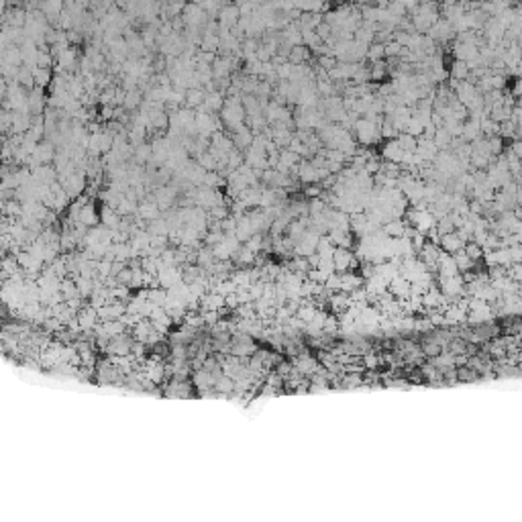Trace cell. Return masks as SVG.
<instances>
[{
  "mask_svg": "<svg viewBox=\"0 0 522 522\" xmlns=\"http://www.w3.org/2000/svg\"><path fill=\"white\" fill-rule=\"evenodd\" d=\"M78 222L86 224L88 229L98 226V208H96V204H94V202H90V204H86V206L82 208V212H80V220H78Z\"/></svg>",
  "mask_w": 522,
  "mask_h": 522,
  "instance_id": "7c38bea8",
  "label": "cell"
},
{
  "mask_svg": "<svg viewBox=\"0 0 522 522\" xmlns=\"http://www.w3.org/2000/svg\"><path fill=\"white\" fill-rule=\"evenodd\" d=\"M220 224H222V233H224V235H235V233H237V226H239V218L231 214V216L224 218Z\"/></svg>",
  "mask_w": 522,
  "mask_h": 522,
  "instance_id": "e575fe53",
  "label": "cell"
},
{
  "mask_svg": "<svg viewBox=\"0 0 522 522\" xmlns=\"http://www.w3.org/2000/svg\"><path fill=\"white\" fill-rule=\"evenodd\" d=\"M241 18V8L239 4H224L220 14H218V25L220 27H226V29H235L237 22Z\"/></svg>",
  "mask_w": 522,
  "mask_h": 522,
  "instance_id": "277c9868",
  "label": "cell"
},
{
  "mask_svg": "<svg viewBox=\"0 0 522 522\" xmlns=\"http://www.w3.org/2000/svg\"><path fill=\"white\" fill-rule=\"evenodd\" d=\"M449 76H451L453 82H465V80H469L471 70L465 61H453V65L449 70Z\"/></svg>",
  "mask_w": 522,
  "mask_h": 522,
  "instance_id": "9a60e30c",
  "label": "cell"
},
{
  "mask_svg": "<svg viewBox=\"0 0 522 522\" xmlns=\"http://www.w3.org/2000/svg\"><path fill=\"white\" fill-rule=\"evenodd\" d=\"M304 196H308V200H316V198H323L325 196V188L321 184H310L304 188Z\"/></svg>",
  "mask_w": 522,
  "mask_h": 522,
  "instance_id": "d6a6232c",
  "label": "cell"
},
{
  "mask_svg": "<svg viewBox=\"0 0 522 522\" xmlns=\"http://www.w3.org/2000/svg\"><path fill=\"white\" fill-rule=\"evenodd\" d=\"M402 49H404V47H402L400 43L390 41V43H385V57H400Z\"/></svg>",
  "mask_w": 522,
  "mask_h": 522,
  "instance_id": "74e56055",
  "label": "cell"
},
{
  "mask_svg": "<svg viewBox=\"0 0 522 522\" xmlns=\"http://www.w3.org/2000/svg\"><path fill=\"white\" fill-rule=\"evenodd\" d=\"M314 31H316V35H319V39H321L323 43H325V41H329V39L333 37V27H331L329 22H321Z\"/></svg>",
  "mask_w": 522,
  "mask_h": 522,
  "instance_id": "8d00e7d4",
  "label": "cell"
},
{
  "mask_svg": "<svg viewBox=\"0 0 522 522\" xmlns=\"http://www.w3.org/2000/svg\"><path fill=\"white\" fill-rule=\"evenodd\" d=\"M229 216H231V208H229V206H214V208L208 210V220H218V222H222V220L229 218Z\"/></svg>",
  "mask_w": 522,
  "mask_h": 522,
  "instance_id": "f546056e",
  "label": "cell"
},
{
  "mask_svg": "<svg viewBox=\"0 0 522 522\" xmlns=\"http://www.w3.org/2000/svg\"><path fill=\"white\" fill-rule=\"evenodd\" d=\"M33 74H35V86L45 88V86L53 84V74H51V70H41V67H37Z\"/></svg>",
  "mask_w": 522,
  "mask_h": 522,
  "instance_id": "cb8c5ba5",
  "label": "cell"
},
{
  "mask_svg": "<svg viewBox=\"0 0 522 522\" xmlns=\"http://www.w3.org/2000/svg\"><path fill=\"white\" fill-rule=\"evenodd\" d=\"M463 251H465V255H467V257H469V259H471V261H473V263H475V261H482V259H484V255H486V251H484V247H480V245H475V243H473V241H471V243H467V245H465V249H463Z\"/></svg>",
  "mask_w": 522,
  "mask_h": 522,
  "instance_id": "f1b7e54d",
  "label": "cell"
},
{
  "mask_svg": "<svg viewBox=\"0 0 522 522\" xmlns=\"http://www.w3.org/2000/svg\"><path fill=\"white\" fill-rule=\"evenodd\" d=\"M212 253H214V259H216V261H231V259H233V255H231V251L224 247V243L214 245V247H212Z\"/></svg>",
  "mask_w": 522,
  "mask_h": 522,
  "instance_id": "1f68e13d",
  "label": "cell"
},
{
  "mask_svg": "<svg viewBox=\"0 0 522 522\" xmlns=\"http://www.w3.org/2000/svg\"><path fill=\"white\" fill-rule=\"evenodd\" d=\"M355 141L361 143V145H373L381 139V131H379V125L367 121V119H359L355 123Z\"/></svg>",
  "mask_w": 522,
  "mask_h": 522,
  "instance_id": "6da1fadb",
  "label": "cell"
},
{
  "mask_svg": "<svg viewBox=\"0 0 522 522\" xmlns=\"http://www.w3.org/2000/svg\"><path fill=\"white\" fill-rule=\"evenodd\" d=\"M465 249V243L457 237V233H451V235H443L441 237V251L449 253V255H457Z\"/></svg>",
  "mask_w": 522,
  "mask_h": 522,
  "instance_id": "ba28073f",
  "label": "cell"
},
{
  "mask_svg": "<svg viewBox=\"0 0 522 522\" xmlns=\"http://www.w3.org/2000/svg\"><path fill=\"white\" fill-rule=\"evenodd\" d=\"M206 102V90L204 88H198V90H188L186 92V108H200L202 104Z\"/></svg>",
  "mask_w": 522,
  "mask_h": 522,
  "instance_id": "2e32d148",
  "label": "cell"
},
{
  "mask_svg": "<svg viewBox=\"0 0 522 522\" xmlns=\"http://www.w3.org/2000/svg\"><path fill=\"white\" fill-rule=\"evenodd\" d=\"M406 222L402 218H396V220H390L388 224H383V233L388 239H402L406 235Z\"/></svg>",
  "mask_w": 522,
  "mask_h": 522,
  "instance_id": "5bb4252c",
  "label": "cell"
},
{
  "mask_svg": "<svg viewBox=\"0 0 522 522\" xmlns=\"http://www.w3.org/2000/svg\"><path fill=\"white\" fill-rule=\"evenodd\" d=\"M196 164L202 168V170H206V172H216L218 170V162L206 151V153H200L198 157H196Z\"/></svg>",
  "mask_w": 522,
  "mask_h": 522,
  "instance_id": "603a6c76",
  "label": "cell"
},
{
  "mask_svg": "<svg viewBox=\"0 0 522 522\" xmlns=\"http://www.w3.org/2000/svg\"><path fill=\"white\" fill-rule=\"evenodd\" d=\"M263 237H265V235H253V237L245 243V247H247L249 251H253L255 255H259V253H261V247H263Z\"/></svg>",
  "mask_w": 522,
  "mask_h": 522,
  "instance_id": "836d02e7",
  "label": "cell"
},
{
  "mask_svg": "<svg viewBox=\"0 0 522 522\" xmlns=\"http://www.w3.org/2000/svg\"><path fill=\"white\" fill-rule=\"evenodd\" d=\"M325 286H327V290H341V292H343V280H341V276H337V274H333V276L325 282Z\"/></svg>",
  "mask_w": 522,
  "mask_h": 522,
  "instance_id": "f35d334b",
  "label": "cell"
},
{
  "mask_svg": "<svg viewBox=\"0 0 522 522\" xmlns=\"http://www.w3.org/2000/svg\"><path fill=\"white\" fill-rule=\"evenodd\" d=\"M153 198H155V204L160 206V210L168 212V210H172V206L177 202V190H175L174 186H160L153 192Z\"/></svg>",
  "mask_w": 522,
  "mask_h": 522,
  "instance_id": "7a4b0ae2",
  "label": "cell"
},
{
  "mask_svg": "<svg viewBox=\"0 0 522 522\" xmlns=\"http://www.w3.org/2000/svg\"><path fill=\"white\" fill-rule=\"evenodd\" d=\"M310 57V53H308V49L304 47V45H298V47H294L292 51H290V55H288V61L292 63V65H304V61Z\"/></svg>",
  "mask_w": 522,
  "mask_h": 522,
  "instance_id": "d6986e66",
  "label": "cell"
},
{
  "mask_svg": "<svg viewBox=\"0 0 522 522\" xmlns=\"http://www.w3.org/2000/svg\"><path fill=\"white\" fill-rule=\"evenodd\" d=\"M233 261L237 263V267L239 269H251L253 265H255V261H257V255L253 253V251H249L245 245L239 249V253L233 257Z\"/></svg>",
  "mask_w": 522,
  "mask_h": 522,
  "instance_id": "8fae6325",
  "label": "cell"
},
{
  "mask_svg": "<svg viewBox=\"0 0 522 522\" xmlns=\"http://www.w3.org/2000/svg\"><path fill=\"white\" fill-rule=\"evenodd\" d=\"M151 157H153V147H151V143H143V145L135 147V155H133V160H135L139 166L149 164V162H151Z\"/></svg>",
  "mask_w": 522,
  "mask_h": 522,
  "instance_id": "e0dca14e",
  "label": "cell"
},
{
  "mask_svg": "<svg viewBox=\"0 0 522 522\" xmlns=\"http://www.w3.org/2000/svg\"><path fill=\"white\" fill-rule=\"evenodd\" d=\"M514 155L522 157V143H514Z\"/></svg>",
  "mask_w": 522,
  "mask_h": 522,
  "instance_id": "ee69618b",
  "label": "cell"
},
{
  "mask_svg": "<svg viewBox=\"0 0 522 522\" xmlns=\"http://www.w3.org/2000/svg\"><path fill=\"white\" fill-rule=\"evenodd\" d=\"M447 78H451V76H449V72H447L445 67H435V70L430 72V80H433V82H441V84H443Z\"/></svg>",
  "mask_w": 522,
  "mask_h": 522,
  "instance_id": "ab89813d",
  "label": "cell"
},
{
  "mask_svg": "<svg viewBox=\"0 0 522 522\" xmlns=\"http://www.w3.org/2000/svg\"><path fill=\"white\" fill-rule=\"evenodd\" d=\"M512 278H514L516 282H522V263H518V265L512 269Z\"/></svg>",
  "mask_w": 522,
  "mask_h": 522,
  "instance_id": "b9f144b4",
  "label": "cell"
},
{
  "mask_svg": "<svg viewBox=\"0 0 522 522\" xmlns=\"http://www.w3.org/2000/svg\"><path fill=\"white\" fill-rule=\"evenodd\" d=\"M343 290L349 292V290H353L355 292V288H359L361 284H363V278L359 276V274H353V271H349V274H343Z\"/></svg>",
  "mask_w": 522,
  "mask_h": 522,
  "instance_id": "d4e9b609",
  "label": "cell"
},
{
  "mask_svg": "<svg viewBox=\"0 0 522 522\" xmlns=\"http://www.w3.org/2000/svg\"><path fill=\"white\" fill-rule=\"evenodd\" d=\"M367 57L371 59V63L383 61V59H385V45H383V43H373V45H369Z\"/></svg>",
  "mask_w": 522,
  "mask_h": 522,
  "instance_id": "484cf974",
  "label": "cell"
},
{
  "mask_svg": "<svg viewBox=\"0 0 522 522\" xmlns=\"http://www.w3.org/2000/svg\"><path fill=\"white\" fill-rule=\"evenodd\" d=\"M137 216L143 218V220H147V222H151V220L162 218V210H160V206H157L153 200H143V202H139Z\"/></svg>",
  "mask_w": 522,
  "mask_h": 522,
  "instance_id": "9c48e42d",
  "label": "cell"
},
{
  "mask_svg": "<svg viewBox=\"0 0 522 522\" xmlns=\"http://www.w3.org/2000/svg\"><path fill=\"white\" fill-rule=\"evenodd\" d=\"M300 316H302V319H312V316H314V310H312V308H302V310H300Z\"/></svg>",
  "mask_w": 522,
  "mask_h": 522,
  "instance_id": "7bdbcfd3",
  "label": "cell"
},
{
  "mask_svg": "<svg viewBox=\"0 0 522 522\" xmlns=\"http://www.w3.org/2000/svg\"><path fill=\"white\" fill-rule=\"evenodd\" d=\"M121 216H119V212L115 210V208H110V206H106V204H102V212H100V224H104L106 229H112V231H117L119 229V224H121Z\"/></svg>",
  "mask_w": 522,
  "mask_h": 522,
  "instance_id": "30bf717a",
  "label": "cell"
},
{
  "mask_svg": "<svg viewBox=\"0 0 522 522\" xmlns=\"http://www.w3.org/2000/svg\"><path fill=\"white\" fill-rule=\"evenodd\" d=\"M337 65H339V61H337V57H335V55L319 57V67H321V70H325V72H331V70H335Z\"/></svg>",
  "mask_w": 522,
  "mask_h": 522,
  "instance_id": "d590c367",
  "label": "cell"
},
{
  "mask_svg": "<svg viewBox=\"0 0 522 522\" xmlns=\"http://www.w3.org/2000/svg\"><path fill=\"white\" fill-rule=\"evenodd\" d=\"M2 216H10V218H20L22 216V204L18 200H10V202H2Z\"/></svg>",
  "mask_w": 522,
  "mask_h": 522,
  "instance_id": "ffe728a7",
  "label": "cell"
},
{
  "mask_svg": "<svg viewBox=\"0 0 522 522\" xmlns=\"http://www.w3.org/2000/svg\"><path fill=\"white\" fill-rule=\"evenodd\" d=\"M433 141H435V145H437L439 149H443V151H445V149L453 143V137H451V133H449L445 127H441V129H437V133H435V139H433Z\"/></svg>",
  "mask_w": 522,
  "mask_h": 522,
  "instance_id": "7402d4cb",
  "label": "cell"
},
{
  "mask_svg": "<svg viewBox=\"0 0 522 522\" xmlns=\"http://www.w3.org/2000/svg\"><path fill=\"white\" fill-rule=\"evenodd\" d=\"M298 179L304 181L306 186L310 184H319V175H316V168L310 162H300L298 166Z\"/></svg>",
  "mask_w": 522,
  "mask_h": 522,
  "instance_id": "4fadbf2b",
  "label": "cell"
},
{
  "mask_svg": "<svg viewBox=\"0 0 522 522\" xmlns=\"http://www.w3.org/2000/svg\"><path fill=\"white\" fill-rule=\"evenodd\" d=\"M147 233H149L151 237H155V235H164V237H170V226H168V220L162 216V218H157V220H151V222H147Z\"/></svg>",
  "mask_w": 522,
  "mask_h": 522,
  "instance_id": "ac0fdd59",
  "label": "cell"
},
{
  "mask_svg": "<svg viewBox=\"0 0 522 522\" xmlns=\"http://www.w3.org/2000/svg\"><path fill=\"white\" fill-rule=\"evenodd\" d=\"M390 74L385 61H377V63H371V82H381L385 80Z\"/></svg>",
  "mask_w": 522,
  "mask_h": 522,
  "instance_id": "4316f807",
  "label": "cell"
},
{
  "mask_svg": "<svg viewBox=\"0 0 522 522\" xmlns=\"http://www.w3.org/2000/svg\"><path fill=\"white\" fill-rule=\"evenodd\" d=\"M231 139H233V143H235V149L247 153V149H251V145H253V141H255V133L245 125L243 129H239L237 133H233Z\"/></svg>",
  "mask_w": 522,
  "mask_h": 522,
  "instance_id": "5b68a950",
  "label": "cell"
},
{
  "mask_svg": "<svg viewBox=\"0 0 522 522\" xmlns=\"http://www.w3.org/2000/svg\"><path fill=\"white\" fill-rule=\"evenodd\" d=\"M453 259H455V265H457V269L459 271H463V274H467V271H471L473 267H475V263L465 255V251H461V253H457V255H453Z\"/></svg>",
  "mask_w": 522,
  "mask_h": 522,
  "instance_id": "83f0119b",
  "label": "cell"
},
{
  "mask_svg": "<svg viewBox=\"0 0 522 522\" xmlns=\"http://www.w3.org/2000/svg\"><path fill=\"white\" fill-rule=\"evenodd\" d=\"M239 304V298H237V294H229L226 296V300H224V306H229V308H235Z\"/></svg>",
  "mask_w": 522,
  "mask_h": 522,
  "instance_id": "60d3db41",
  "label": "cell"
},
{
  "mask_svg": "<svg viewBox=\"0 0 522 522\" xmlns=\"http://www.w3.org/2000/svg\"><path fill=\"white\" fill-rule=\"evenodd\" d=\"M53 65V55L49 49H39V57H37V67L41 70H51Z\"/></svg>",
  "mask_w": 522,
  "mask_h": 522,
  "instance_id": "4dcf8cb0",
  "label": "cell"
},
{
  "mask_svg": "<svg viewBox=\"0 0 522 522\" xmlns=\"http://www.w3.org/2000/svg\"><path fill=\"white\" fill-rule=\"evenodd\" d=\"M404 149L400 147V143L394 139V141H388L383 147H381V157L383 162H390V164H402V157H404Z\"/></svg>",
  "mask_w": 522,
  "mask_h": 522,
  "instance_id": "52a82bcc",
  "label": "cell"
},
{
  "mask_svg": "<svg viewBox=\"0 0 522 522\" xmlns=\"http://www.w3.org/2000/svg\"><path fill=\"white\" fill-rule=\"evenodd\" d=\"M396 141H398L400 147H402L404 151H408V153H416V149H418V139L412 137V135H408V133H400Z\"/></svg>",
  "mask_w": 522,
  "mask_h": 522,
  "instance_id": "44dd1931",
  "label": "cell"
},
{
  "mask_svg": "<svg viewBox=\"0 0 522 522\" xmlns=\"http://www.w3.org/2000/svg\"><path fill=\"white\" fill-rule=\"evenodd\" d=\"M78 47H65V49H61L59 51V55H57V65L61 67V70H65V72H74L76 70V65H78V51H76Z\"/></svg>",
  "mask_w": 522,
  "mask_h": 522,
  "instance_id": "8992f818",
  "label": "cell"
},
{
  "mask_svg": "<svg viewBox=\"0 0 522 522\" xmlns=\"http://www.w3.org/2000/svg\"><path fill=\"white\" fill-rule=\"evenodd\" d=\"M333 261H335V271L339 274H347L349 269H353L357 265V257L351 249H343V247H337L335 249V255H333Z\"/></svg>",
  "mask_w": 522,
  "mask_h": 522,
  "instance_id": "3957f363",
  "label": "cell"
}]
</instances>
